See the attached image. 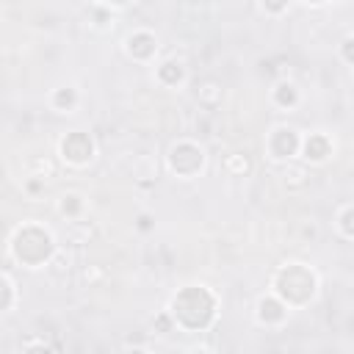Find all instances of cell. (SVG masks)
I'll return each instance as SVG.
<instances>
[{
    "label": "cell",
    "mask_w": 354,
    "mask_h": 354,
    "mask_svg": "<svg viewBox=\"0 0 354 354\" xmlns=\"http://www.w3.org/2000/svg\"><path fill=\"white\" fill-rule=\"evenodd\" d=\"M169 315L183 329H205L216 315V296L205 285H185L174 293Z\"/></svg>",
    "instance_id": "1"
},
{
    "label": "cell",
    "mask_w": 354,
    "mask_h": 354,
    "mask_svg": "<svg viewBox=\"0 0 354 354\" xmlns=\"http://www.w3.org/2000/svg\"><path fill=\"white\" fill-rule=\"evenodd\" d=\"M11 254L28 268H41L55 257L53 235L39 224H25L11 238Z\"/></svg>",
    "instance_id": "2"
},
{
    "label": "cell",
    "mask_w": 354,
    "mask_h": 354,
    "mask_svg": "<svg viewBox=\"0 0 354 354\" xmlns=\"http://www.w3.org/2000/svg\"><path fill=\"white\" fill-rule=\"evenodd\" d=\"M318 279L315 274L301 263H288L274 277V290L288 307H301L315 296Z\"/></svg>",
    "instance_id": "3"
},
{
    "label": "cell",
    "mask_w": 354,
    "mask_h": 354,
    "mask_svg": "<svg viewBox=\"0 0 354 354\" xmlns=\"http://www.w3.org/2000/svg\"><path fill=\"white\" fill-rule=\"evenodd\" d=\"M169 166L180 177H194L205 166V149L194 141H180L169 149Z\"/></svg>",
    "instance_id": "4"
},
{
    "label": "cell",
    "mask_w": 354,
    "mask_h": 354,
    "mask_svg": "<svg viewBox=\"0 0 354 354\" xmlns=\"http://www.w3.org/2000/svg\"><path fill=\"white\" fill-rule=\"evenodd\" d=\"M61 158L72 166H86L94 158V141L83 130H72L61 138Z\"/></svg>",
    "instance_id": "5"
},
{
    "label": "cell",
    "mask_w": 354,
    "mask_h": 354,
    "mask_svg": "<svg viewBox=\"0 0 354 354\" xmlns=\"http://www.w3.org/2000/svg\"><path fill=\"white\" fill-rule=\"evenodd\" d=\"M268 149L277 160H285V158H293L301 149V138L293 127H277L268 138Z\"/></svg>",
    "instance_id": "6"
},
{
    "label": "cell",
    "mask_w": 354,
    "mask_h": 354,
    "mask_svg": "<svg viewBox=\"0 0 354 354\" xmlns=\"http://www.w3.org/2000/svg\"><path fill=\"white\" fill-rule=\"evenodd\" d=\"M127 55L130 58H136V61H147V58H152L155 55V50H158V39L149 33V30H136L130 39H127Z\"/></svg>",
    "instance_id": "7"
},
{
    "label": "cell",
    "mask_w": 354,
    "mask_h": 354,
    "mask_svg": "<svg viewBox=\"0 0 354 354\" xmlns=\"http://www.w3.org/2000/svg\"><path fill=\"white\" fill-rule=\"evenodd\" d=\"M285 315H288V304L279 296H263L257 301V318H260V324H268V326L271 324H282Z\"/></svg>",
    "instance_id": "8"
},
{
    "label": "cell",
    "mask_w": 354,
    "mask_h": 354,
    "mask_svg": "<svg viewBox=\"0 0 354 354\" xmlns=\"http://www.w3.org/2000/svg\"><path fill=\"white\" fill-rule=\"evenodd\" d=\"M301 152H304V158L310 163H321V160H326L332 155V141L324 133H313L310 138L301 141Z\"/></svg>",
    "instance_id": "9"
},
{
    "label": "cell",
    "mask_w": 354,
    "mask_h": 354,
    "mask_svg": "<svg viewBox=\"0 0 354 354\" xmlns=\"http://www.w3.org/2000/svg\"><path fill=\"white\" fill-rule=\"evenodd\" d=\"M183 77H185V69H183V64L180 61H163L160 66H158V80L163 83V86H177V83H183Z\"/></svg>",
    "instance_id": "10"
},
{
    "label": "cell",
    "mask_w": 354,
    "mask_h": 354,
    "mask_svg": "<svg viewBox=\"0 0 354 354\" xmlns=\"http://www.w3.org/2000/svg\"><path fill=\"white\" fill-rule=\"evenodd\" d=\"M274 102H277L279 108H293V105L299 102V88H296L293 83L282 80V83L274 88Z\"/></svg>",
    "instance_id": "11"
},
{
    "label": "cell",
    "mask_w": 354,
    "mask_h": 354,
    "mask_svg": "<svg viewBox=\"0 0 354 354\" xmlns=\"http://www.w3.org/2000/svg\"><path fill=\"white\" fill-rule=\"evenodd\" d=\"M196 100H199L205 108H216V105H218V100H221V86H218V83H213V80H207V83L196 91Z\"/></svg>",
    "instance_id": "12"
},
{
    "label": "cell",
    "mask_w": 354,
    "mask_h": 354,
    "mask_svg": "<svg viewBox=\"0 0 354 354\" xmlns=\"http://www.w3.org/2000/svg\"><path fill=\"white\" fill-rule=\"evenodd\" d=\"M307 169L304 166H288L285 169V185L288 188H304L307 185Z\"/></svg>",
    "instance_id": "13"
},
{
    "label": "cell",
    "mask_w": 354,
    "mask_h": 354,
    "mask_svg": "<svg viewBox=\"0 0 354 354\" xmlns=\"http://www.w3.org/2000/svg\"><path fill=\"white\" fill-rule=\"evenodd\" d=\"M75 102H77V94H75V88H58V91L53 94V105H55L58 111H69Z\"/></svg>",
    "instance_id": "14"
},
{
    "label": "cell",
    "mask_w": 354,
    "mask_h": 354,
    "mask_svg": "<svg viewBox=\"0 0 354 354\" xmlns=\"http://www.w3.org/2000/svg\"><path fill=\"white\" fill-rule=\"evenodd\" d=\"M58 210H61L64 216H77V213L83 210V199H80L77 194H64V196H61Z\"/></svg>",
    "instance_id": "15"
},
{
    "label": "cell",
    "mask_w": 354,
    "mask_h": 354,
    "mask_svg": "<svg viewBox=\"0 0 354 354\" xmlns=\"http://www.w3.org/2000/svg\"><path fill=\"white\" fill-rule=\"evenodd\" d=\"M337 224H340V232H343L346 238H354V205L346 207V210L337 216Z\"/></svg>",
    "instance_id": "16"
},
{
    "label": "cell",
    "mask_w": 354,
    "mask_h": 354,
    "mask_svg": "<svg viewBox=\"0 0 354 354\" xmlns=\"http://www.w3.org/2000/svg\"><path fill=\"white\" fill-rule=\"evenodd\" d=\"M224 166H227V171H232V174H246V171H249V158H243V155H230Z\"/></svg>",
    "instance_id": "17"
},
{
    "label": "cell",
    "mask_w": 354,
    "mask_h": 354,
    "mask_svg": "<svg viewBox=\"0 0 354 354\" xmlns=\"http://www.w3.org/2000/svg\"><path fill=\"white\" fill-rule=\"evenodd\" d=\"M11 301H14V282H11V274L6 271L3 274V310H11Z\"/></svg>",
    "instance_id": "18"
},
{
    "label": "cell",
    "mask_w": 354,
    "mask_h": 354,
    "mask_svg": "<svg viewBox=\"0 0 354 354\" xmlns=\"http://www.w3.org/2000/svg\"><path fill=\"white\" fill-rule=\"evenodd\" d=\"M340 55H343L348 64H354V36L343 39V44H340Z\"/></svg>",
    "instance_id": "19"
},
{
    "label": "cell",
    "mask_w": 354,
    "mask_h": 354,
    "mask_svg": "<svg viewBox=\"0 0 354 354\" xmlns=\"http://www.w3.org/2000/svg\"><path fill=\"white\" fill-rule=\"evenodd\" d=\"M25 354H50V348L44 343H28L25 346Z\"/></svg>",
    "instance_id": "20"
},
{
    "label": "cell",
    "mask_w": 354,
    "mask_h": 354,
    "mask_svg": "<svg viewBox=\"0 0 354 354\" xmlns=\"http://www.w3.org/2000/svg\"><path fill=\"white\" fill-rule=\"evenodd\" d=\"M188 354H210V351H207V348H205V346H196V348H191V351H188Z\"/></svg>",
    "instance_id": "21"
},
{
    "label": "cell",
    "mask_w": 354,
    "mask_h": 354,
    "mask_svg": "<svg viewBox=\"0 0 354 354\" xmlns=\"http://www.w3.org/2000/svg\"><path fill=\"white\" fill-rule=\"evenodd\" d=\"M138 221H141V224H138V227H141V230H147V227H149V216H141V218H138Z\"/></svg>",
    "instance_id": "22"
},
{
    "label": "cell",
    "mask_w": 354,
    "mask_h": 354,
    "mask_svg": "<svg viewBox=\"0 0 354 354\" xmlns=\"http://www.w3.org/2000/svg\"><path fill=\"white\" fill-rule=\"evenodd\" d=\"M127 354H147V351H144V348H130Z\"/></svg>",
    "instance_id": "23"
}]
</instances>
